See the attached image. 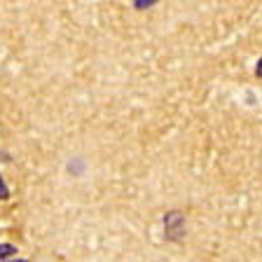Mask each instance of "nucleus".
<instances>
[{
  "label": "nucleus",
  "instance_id": "obj_2",
  "mask_svg": "<svg viewBox=\"0 0 262 262\" xmlns=\"http://www.w3.org/2000/svg\"><path fill=\"white\" fill-rule=\"evenodd\" d=\"M150 5H155L152 0H136V7H141V10L143 7H150Z\"/></svg>",
  "mask_w": 262,
  "mask_h": 262
},
{
  "label": "nucleus",
  "instance_id": "obj_3",
  "mask_svg": "<svg viewBox=\"0 0 262 262\" xmlns=\"http://www.w3.org/2000/svg\"><path fill=\"white\" fill-rule=\"evenodd\" d=\"M0 199H7V187L3 180H0Z\"/></svg>",
  "mask_w": 262,
  "mask_h": 262
},
{
  "label": "nucleus",
  "instance_id": "obj_1",
  "mask_svg": "<svg viewBox=\"0 0 262 262\" xmlns=\"http://www.w3.org/2000/svg\"><path fill=\"white\" fill-rule=\"evenodd\" d=\"M14 246L12 244H0V257H10V255H14Z\"/></svg>",
  "mask_w": 262,
  "mask_h": 262
},
{
  "label": "nucleus",
  "instance_id": "obj_4",
  "mask_svg": "<svg viewBox=\"0 0 262 262\" xmlns=\"http://www.w3.org/2000/svg\"><path fill=\"white\" fill-rule=\"evenodd\" d=\"M14 262H26V260H14Z\"/></svg>",
  "mask_w": 262,
  "mask_h": 262
}]
</instances>
